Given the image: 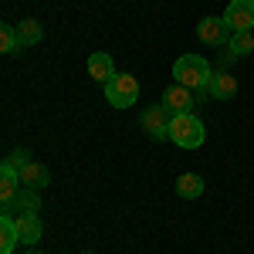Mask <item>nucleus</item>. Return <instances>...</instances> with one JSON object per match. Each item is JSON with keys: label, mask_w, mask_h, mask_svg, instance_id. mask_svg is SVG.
<instances>
[{"label": "nucleus", "mask_w": 254, "mask_h": 254, "mask_svg": "<svg viewBox=\"0 0 254 254\" xmlns=\"http://www.w3.org/2000/svg\"><path fill=\"white\" fill-rule=\"evenodd\" d=\"M207 95L214 102H231L237 95V78L227 71H214V78L207 81Z\"/></svg>", "instance_id": "1a4fd4ad"}, {"label": "nucleus", "mask_w": 254, "mask_h": 254, "mask_svg": "<svg viewBox=\"0 0 254 254\" xmlns=\"http://www.w3.org/2000/svg\"><path fill=\"white\" fill-rule=\"evenodd\" d=\"M176 196H180V200H196V196H203V176L200 173H180V180H176Z\"/></svg>", "instance_id": "ddd939ff"}, {"label": "nucleus", "mask_w": 254, "mask_h": 254, "mask_svg": "<svg viewBox=\"0 0 254 254\" xmlns=\"http://www.w3.org/2000/svg\"><path fill=\"white\" fill-rule=\"evenodd\" d=\"M88 75L98 81V85H105V81L116 75V64H112V55H105V51H95V55H88Z\"/></svg>", "instance_id": "f8f14e48"}, {"label": "nucleus", "mask_w": 254, "mask_h": 254, "mask_svg": "<svg viewBox=\"0 0 254 254\" xmlns=\"http://www.w3.org/2000/svg\"><path fill=\"white\" fill-rule=\"evenodd\" d=\"M159 105L170 112V116H183V112H193V105H196V98L190 88H183V85H170L166 92H163V98H159Z\"/></svg>", "instance_id": "423d86ee"}, {"label": "nucleus", "mask_w": 254, "mask_h": 254, "mask_svg": "<svg viewBox=\"0 0 254 254\" xmlns=\"http://www.w3.org/2000/svg\"><path fill=\"white\" fill-rule=\"evenodd\" d=\"M105 102L112 109H129L139 102V78L129 71H116L112 78L105 81Z\"/></svg>", "instance_id": "7ed1b4c3"}, {"label": "nucleus", "mask_w": 254, "mask_h": 254, "mask_svg": "<svg viewBox=\"0 0 254 254\" xmlns=\"http://www.w3.org/2000/svg\"><path fill=\"white\" fill-rule=\"evenodd\" d=\"M224 20L234 31H254V0H231L227 10H224Z\"/></svg>", "instance_id": "39448f33"}, {"label": "nucleus", "mask_w": 254, "mask_h": 254, "mask_svg": "<svg viewBox=\"0 0 254 254\" xmlns=\"http://www.w3.org/2000/svg\"><path fill=\"white\" fill-rule=\"evenodd\" d=\"M20 183L24 187H31V190H44V187H51V170L38 163V159H31L24 170H20Z\"/></svg>", "instance_id": "9b49d317"}, {"label": "nucleus", "mask_w": 254, "mask_h": 254, "mask_svg": "<svg viewBox=\"0 0 254 254\" xmlns=\"http://www.w3.org/2000/svg\"><path fill=\"white\" fill-rule=\"evenodd\" d=\"M20 187H24V183H20V173L14 170V166L3 163V166H0V200H3V203L14 200V196L20 193Z\"/></svg>", "instance_id": "4468645a"}, {"label": "nucleus", "mask_w": 254, "mask_h": 254, "mask_svg": "<svg viewBox=\"0 0 254 254\" xmlns=\"http://www.w3.org/2000/svg\"><path fill=\"white\" fill-rule=\"evenodd\" d=\"M227 51H231L234 58H248L254 51V31H234V34L227 38Z\"/></svg>", "instance_id": "f3484780"}, {"label": "nucleus", "mask_w": 254, "mask_h": 254, "mask_svg": "<svg viewBox=\"0 0 254 254\" xmlns=\"http://www.w3.org/2000/svg\"><path fill=\"white\" fill-rule=\"evenodd\" d=\"M17 220V234H20V244H38L41 237H44V224H41V214H20L14 217Z\"/></svg>", "instance_id": "9d476101"}, {"label": "nucleus", "mask_w": 254, "mask_h": 254, "mask_svg": "<svg viewBox=\"0 0 254 254\" xmlns=\"http://www.w3.org/2000/svg\"><path fill=\"white\" fill-rule=\"evenodd\" d=\"M3 214L7 217H20V214H41V190L31 187H20V193L14 200L3 203Z\"/></svg>", "instance_id": "0eeeda50"}, {"label": "nucleus", "mask_w": 254, "mask_h": 254, "mask_svg": "<svg viewBox=\"0 0 254 254\" xmlns=\"http://www.w3.org/2000/svg\"><path fill=\"white\" fill-rule=\"evenodd\" d=\"M14 27H17L20 48H34V44H41V38H44V27H41L34 17H24L20 24H14Z\"/></svg>", "instance_id": "dca6fc26"}, {"label": "nucleus", "mask_w": 254, "mask_h": 254, "mask_svg": "<svg viewBox=\"0 0 254 254\" xmlns=\"http://www.w3.org/2000/svg\"><path fill=\"white\" fill-rule=\"evenodd\" d=\"M207 139V129H203V119L193 116V112H183V116L170 119V142L180 146V149H200Z\"/></svg>", "instance_id": "f03ea898"}, {"label": "nucleus", "mask_w": 254, "mask_h": 254, "mask_svg": "<svg viewBox=\"0 0 254 254\" xmlns=\"http://www.w3.org/2000/svg\"><path fill=\"white\" fill-rule=\"evenodd\" d=\"M17 48H20L17 27H14V24H0V51H3V55H14Z\"/></svg>", "instance_id": "a211bd4d"}, {"label": "nucleus", "mask_w": 254, "mask_h": 254, "mask_svg": "<svg viewBox=\"0 0 254 254\" xmlns=\"http://www.w3.org/2000/svg\"><path fill=\"white\" fill-rule=\"evenodd\" d=\"M17 220L7 214H0V254H14V248H17Z\"/></svg>", "instance_id": "2eb2a0df"}, {"label": "nucleus", "mask_w": 254, "mask_h": 254, "mask_svg": "<svg viewBox=\"0 0 254 254\" xmlns=\"http://www.w3.org/2000/svg\"><path fill=\"white\" fill-rule=\"evenodd\" d=\"M196 38L203 41V44H227V38H231V27H227V20L224 17H203L200 24H196Z\"/></svg>", "instance_id": "6e6552de"}, {"label": "nucleus", "mask_w": 254, "mask_h": 254, "mask_svg": "<svg viewBox=\"0 0 254 254\" xmlns=\"http://www.w3.org/2000/svg\"><path fill=\"white\" fill-rule=\"evenodd\" d=\"M85 254H92V251H85Z\"/></svg>", "instance_id": "412c9836"}, {"label": "nucleus", "mask_w": 254, "mask_h": 254, "mask_svg": "<svg viewBox=\"0 0 254 254\" xmlns=\"http://www.w3.org/2000/svg\"><path fill=\"white\" fill-rule=\"evenodd\" d=\"M3 163H7V166H14V170H24V166H27V163H31V153H27V149H14V153H10V156L3 159Z\"/></svg>", "instance_id": "6ab92c4d"}, {"label": "nucleus", "mask_w": 254, "mask_h": 254, "mask_svg": "<svg viewBox=\"0 0 254 254\" xmlns=\"http://www.w3.org/2000/svg\"><path fill=\"white\" fill-rule=\"evenodd\" d=\"M170 112L163 109V105H149L146 112H142V129H146V136L149 139H156V142H163V139H170Z\"/></svg>", "instance_id": "20e7f679"}, {"label": "nucleus", "mask_w": 254, "mask_h": 254, "mask_svg": "<svg viewBox=\"0 0 254 254\" xmlns=\"http://www.w3.org/2000/svg\"><path fill=\"white\" fill-rule=\"evenodd\" d=\"M27 254H41V251H34V248H31V251H27Z\"/></svg>", "instance_id": "aec40b11"}, {"label": "nucleus", "mask_w": 254, "mask_h": 254, "mask_svg": "<svg viewBox=\"0 0 254 254\" xmlns=\"http://www.w3.org/2000/svg\"><path fill=\"white\" fill-rule=\"evenodd\" d=\"M214 78V71H210V64L207 58H200V55H183V58L173 61V81L176 85H183V88H207V81Z\"/></svg>", "instance_id": "f257e3e1"}]
</instances>
